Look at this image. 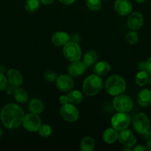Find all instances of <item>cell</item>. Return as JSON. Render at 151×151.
<instances>
[{
  "label": "cell",
  "mask_w": 151,
  "mask_h": 151,
  "mask_svg": "<svg viewBox=\"0 0 151 151\" xmlns=\"http://www.w3.org/2000/svg\"><path fill=\"white\" fill-rule=\"evenodd\" d=\"M25 116L23 110L19 105L8 103L1 109L0 112V119L1 123L8 129H16L22 125Z\"/></svg>",
  "instance_id": "obj_1"
},
{
  "label": "cell",
  "mask_w": 151,
  "mask_h": 151,
  "mask_svg": "<svg viewBox=\"0 0 151 151\" xmlns=\"http://www.w3.org/2000/svg\"><path fill=\"white\" fill-rule=\"evenodd\" d=\"M105 90L111 96H117L124 94L127 83L124 78L118 75H113L106 80L105 83Z\"/></svg>",
  "instance_id": "obj_2"
},
{
  "label": "cell",
  "mask_w": 151,
  "mask_h": 151,
  "mask_svg": "<svg viewBox=\"0 0 151 151\" xmlns=\"http://www.w3.org/2000/svg\"><path fill=\"white\" fill-rule=\"evenodd\" d=\"M104 86L102 78L96 74H93L84 79L83 82V92L87 96H95L102 91Z\"/></svg>",
  "instance_id": "obj_3"
},
{
  "label": "cell",
  "mask_w": 151,
  "mask_h": 151,
  "mask_svg": "<svg viewBox=\"0 0 151 151\" xmlns=\"http://www.w3.org/2000/svg\"><path fill=\"white\" fill-rule=\"evenodd\" d=\"M63 55L69 61H76L81 59V49L78 43L73 41H70L63 47Z\"/></svg>",
  "instance_id": "obj_4"
},
{
  "label": "cell",
  "mask_w": 151,
  "mask_h": 151,
  "mask_svg": "<svg viewBox=\"0 0 151 151\" xmlns=\"http://www.w3.org/2000/svg\"><path fill=\"white\" fill-rule=\"evenodd\" d=\"M113 106L114 109L118 112L127 113L133 109V101L130 96L121 94L119 95L115 96V98L113 101Z\"/></svg>",
  "instance_id": "obj_5"
},
{
  "label": "cell",
  "mask_w": 151,
  "mask_h": 151,
  "mask_svg": "<svg viewBox=\"0 0 151 151\" xmlns=\"http://www.w3.org/2000/svg\"><path fill=\"white\" fill-rule=\"evenodd\" d=\"M131 122L136 133L142 135L147 132L150 127V121L149 117L144 113H139L135 115Z\"/></svg>",
  "instance_id": "obj_6"
},
{
  "label": "cell",
  "mask_w": 151,
  "mask_h": 151,
  "mask_svg": "<svg viewBox=\"0 0 151 151\" xmlns=\"http://www.w3.org/2000/svg\"><path fill=\"white\" fill-rule=\"evenodd\" d=\"M130 115L125 112H118L111 118V125L118 132L126 129L131 123Z\"/></svg>",
  "instance_id": "obj_7"
},
{
  "label": "cell",
  "mask_w": 151,
  "mask_h": 151,
  "mask_svg": "<svg viewBox=\"0 0 151 151\" xmlns=\"http://www.w3.org/2000/svg\"><path fill=\"white\" fill-rule=\"evenodd\" d=\"M60 114L63 119L68 122H74L79 118V111L78 109L72 103H67L62 106Z\"/></svg>",
  "instance_id": "obj_8"
},
{
  "label": "cell",
  "mask_w": 151,
  "mask_h": 151,
  "mask_svg": "<svg viewBox=\"0 0 151 151\" xmlns=\"http://www.w3.org/2000/svg\"><path fill=\"white\" fill-rule=\"evenodd\" d=\"M41 125V119L38 114L30 113L25 114L22 121V126L26 131L29 132L38 131L40 125Z\"/></svg>",
  "instance_id": "obj_9"
},
{
  "label": "cell",
  "mask_w": 151,
  "mask_h": 151,
  "mask_svg": "<svg viewBox=\"0 0 151 151\" xmlns=\"http://www.w3.org/2000/svg\"><path fill=\"white\" fill-rule=\"evenodd\" d=\"M56 85L58 89L62 92H68L73 89L74 81L69 75H61L56 80Z\"/></svg>",
  "instance_id": "obj_10"
},
{
  "label": "cell",
  "mask_w": 151,
  "mask_h": 151,
  "mask_svg": "<svg viewBox=\"0 0 151 151\" xmlns=\"http://www.w3.org/2000/svg\"><path fill=\"white\" fill-rule=\"evenodd\" d=\"M118 142L125 147H132L136 144V137L134 133L130 129L122 130L118 133Z\"/></svg>",
  "instance_id": "obj_11"
},
{
  "label": "cell",
  "mask_w": 151,
  "mask_h": 151,
  "mask_svg": "<svg viewBox=\"0 0 151 151\" xmlns=\"http://www.w3.org/2000/svg\"><path fill=\"white\" fill-rule=\"evenodd\" d=\"M88 67L83 61H80V60L72 61L68 66V73L71 77L76 78L83 75Z\"/></svg>",
  "instance_id": "obj_12"
},
{
  "label": "cell",
  "mask_w": 151,
  "mask_h": 151,
  "mask_svg": "<svg viewBox=\"0 0 151 151\" xmlns=\"http://www.w3.org/2000/svg\"><path fill=\"white\" fill-rule=\"evenodd\" d=\"M144 24V16L139 12H133L129 15L127 25L131 30H139Z\"/></svg>",
  "instance_id": "obj_13"
},
{
  "label": "cell",
  "mask_w": 151,
  "mask_h": 151,
  "mask_svg": "<svg viewBox=\"0 0 151 151\" xmlns=\"http://www.w3.org/2000/svg\"><path fill=\"white\" fill-rule=\"evenodd\" d=\"M114 10L120 16H129L133 10V4L129 0H115Z\"/></svg>",
  "instance_id": "obj_14"
},
{
  "label": "cell",
  "mask_w": 151,
  "mask_h": 151,
  "mask_svg": "<svg viewBox=\"0 0 151 151\" xmlns=\"http://www.w3.org/2000/svg\"><path fill=\"white\" fill-rule=\"evenodd\" d=\"M7 78L8 83L14 88L20 87L23 84V76L19 70L10 69L7 72Z\"/></svg>",
  "instance_id": "obj_15"
},
{
  "label": "cell",
  "mask_w": 151,
  "mask_h": 151,
  "mask_svg": "<svg viewBox=\"0 0 151 151\" xmlns=\"http://www.w3.org/2000/svg\"><path fill=\"white\" fill-rule=\"evenodd\" d=\"M70 35L66 32L59 31L52 35L51 41L56 47H64L67 43L70 41Z\"/></svg>",
  "instance_id": "obj_16"
},
{
  "label": "cell",
  "mask_w": 151,
  "mask_h": 151,
  "mask_svg": "<svg viewBox=\"0 0 151 151\" xmlns=\"http://www.w3.org/2000/svg\"><path fill=\"white\" fill-rule=\"evenodd\" d=\"M138 104L141 107L146 108L151 105V90L144 88L141 90L137 96Z\"/></svg>",
  "instance_id": "obj_17"
},
{
  "label": "cell",
  "mask_w": 151,
  "mask_h": 151,
  "mask_svg": "<svg viewBox=\"0 0 151 151\" xmlns=\"http://www.w3.org/2000/svg\"><path fill=\"white\" fill-rule=\"evenodd\" d=\"M111 66L106 61H99L93 65V72L96 75L99 76H105L110 72Z\"/></svg>",
  "instance_id": "obj_18"
},
{
  "label": "cell",
  "mask_w": 151,
  "mask_h": 151,
  "mask_svg": "<svg viewBox=\"0 0 151 151\" xmlns=\"http://www.w3.org/2000/svg\"><path fill=\"white\" fill-rule=\"evenodd\" d=\"M118 131H116L115 128H108L104 131L102 139L104 142L107 144H113L118 140Z\"/></svg>",
  "instance_id": "obj_19"
},
{
  "label": "cell",
  "mask_w": 151,
  "mask_h": 151,
  "mask_svg": "<svg viewBox=\"0 0 151 151\" xmlns=\"http://www.w3.org/2000/svg\"><path fill=\"white\" fill-rule=\"evenodd\" d=\"M44 109V103L39 99H32L30 100L28 103V110L30 113L36 114H39L42 113Z\"/></svg>",
  "instance_id": "obj_20"
},
{
  "label": "cell",
  "mask_w": 151,
  "mask_h": 151,
  "mask_svg": "<svg viewBox=\"0 0 151 151\" xmlns=\"http://www.w3.org/2000/svg\"><path fill=\"white\" fill-rule=\"evenodd\" d=\"M79 148L81 151H92L95 148V140L91 137H84L80 142Z\"/></svg>",
  "instance_id": "obj_21"
},
{
  "label": "cell",
  "mask_w": 151,
  "mask_h": 151,
  "mask_svg": "<svg viewBox=\"0 0 151 151\" xmlns=\"http://www.w3.org/2000/svg\"><path fill=\"white\" fill-rule=\"evenodd\" d=\"M98 59L97 52L94 50H90L86 52L83 57L82 61L87 66V67L93 66L96 63Z\"/></svg>",
  "instance_id": "obj_22"
},
{
  "label": "cell",
  "mask_w": 151,
  "mask_h": 151,
  "mask_svg": "<svg viewBox=\"0 0 151 151\" xmlns=\"http://www.w3.org/2000/svg\"><path fill=\"white\" fill-rule=\"evenodd\" d=\"M70 103L78 104L83 100V94L78 90H70L67 94Z\"/></svg>",
  "instance_id": "obj_23"
},
{
  "label": "cell",
  "mask_w": 151,
  "mask_h": 151,
  "mask_svg": "<svg viewBox=\"0 0 151 151\" xmlns=\"http://www.w3.org/2000/svg\"><path fill=\"white\" fill-rule=\"evenodd\" d=\"M13 95H14L15 100L19 103H25L28 100V93L25 89L20 87L15 88Z\"/></svg>",
  "instance_id": "obj_24"
},
{
  "label": "cell",
  "mask_w": 151,
  "mask_h": 151,
  "mask_svg": "<svg viewBox=\"0 0 151 151\" xmlns=\"http://www.w3.org/2000/svg\"><path fill=\"white\" fill-rule=\"evenodd\" d=\"M150 75L146 71H139L136 75V83L139 86H144L149 83Z\"/></svg>",
  "instance_id": "obj_25"
},
{
  "label": "cell",
  "mask_w": 151,
  "mask_h": 151,
  "mask_svg": "<svg viewBox=\"0 0 151 151\" xmlns=\"http://www.w3.org/2000/svg\"><path fill=\"white\" fill-rule=\"evenodd\" d=\"M40 0H26L25 8L29 13H35L40 7Z\"/></svg>",
  "instance_id": "obj_26"
},
{
  "label": "cell",
  "mask_w": 151,
  "mask_h": 151,
  "mask_svg": "<svg viewBox=\"0 0 151 151\" xmlns=\"http://www.w3.org/2000/svg\"><path fill=\"white\" fill-rule=\"evenodd\" d=\"M87 8L92 11H98L102 8V0H85Z\"/></svg>",
  "instance_id": "obj_27"
},
{
  "label": "cell",
  "mask_w": 151,
  "mask_h": 151,
  "mask_svg": "<svg viewBox=\"0 0 151 151\" xmlns=\"http://www.w3.org/2000/svg\"><path fill=\"white\" fill-rule=\"evenodd\" d=\"M38 134L42 137H48L52 134V128L47 124H41L38 130Z\"/></svg>",
  "instance_id": "obj_28"
},
{
  "label": "cell",
  "mask_w": 151,
  "mask_h": 151,
  "mask_svg": "<svg viewBox=\"0 0 151 151\" xmlns=\"http://www.w3.org/2000/svg\"><path fill=\"white\" fill-rule=\"evenodd\" d=\"M125 39L128 44L133 45V44H137L138 41H139V35L136 31L132 30L126 34Z\"/></svg>",
  "instance_id": "obj_29"
},
{
  "label": "cell",
  "mask_w": 151,
  "mask_h": 151,
  "mask_svg": "<svg viewBox=\"0 0 151 151\" xmlns=\"http://www.w3.org/2000/svg\"><path fill=\"white\" fill-rule=\"evenodd\" d=\"M44 78L46 81L49 83H53L56 81L57 79V74L55 72L51 70H47L44 72Z\"/></svg>",
  "instance_id": "obj_30"
},
{
  "label": "cell",
  "mask_w": 151,
  "mask_h": 151,
  "mask_svg": "<svg viewBox=\"0 0 151 151\" xmlns=\"http://www.w3.org/2000/svg\"><path fill=\"white\" fill-rule=\"evenodd\" d=\"M8 86V81L7 78L4 74L0 73V91H4Z\"/></svg>",
  "instance_id": "obj_31"
},
{
  "label": "cell",
  "mask_w": 151,
  "mask_h": 151,
  "mask_svg": "<svg viewBox=\"0 0 151 151\" xmlns=\"http://www.w3.org/2000/svg\"><path fill=\"white\" fill-rule=\"evenodd\" d=\"M59 103H60V104L62 105V106L69 103V100H68V97H67V95L60 96V97H59Z\"/></svg>",
  "instance_id": "obj_32"
},
{
  "label": "cell",
  "mask_w": 151,
  "mask_h": 151,
  "mask_svg": "<svg viewBox=\"0 0 151 151\" xmlns=\"http://www.w3.org/2000/svg\"><path fill=\"white\" fill-rule=\"evenodd\" d=\"M146 72H147L150 75V76L151 75V57L148 59L146 61Z\"/></svg>",
  "instance_id": "obj_33"
},
{
  "label": "cell",
  "mask_w": 151,
  "mask_h": 151,
  "mask_svg": "<svg viewBox=\"0 0 151 151\" xmlns=\"http://www.w3.org/2000/svg\"><path fill=\"white\" fill-rule=\"evenodd\" d=\"M137 68L139 71H144L145 69H146V62L144 61L139 62V63L137 64Z\"/></svg>",
  "instance_id": "obj_34"
},
{
  "label": "cell",
  "mask_w": 151,
  "mask_h": 151,
  "mask_svg": "<svg viewBox=\"0 0 151 151\" xmlns=\"http://www.w3.org/2000/svg\"><path fill=\"white\" fill-rule=\"evenodd\" d=\"M133 150L134 151H145V150H147V148L146 146L142 145H139L136 146V147L133 148Z\"/></svg>",
  "instance_id": "obj_35"
},
{
  "label": "cell",
  "mask_w": 151,
  "mask_h": 151,
  "mask_svg": "<svg viewBox=\"0 0 151 151\" xmlns=\"http://www.w3.org/2000/svg\"><path fill=\"white\" fill-rule=\"evenodd\" d=\"M59 2H61L63 4H66V5H70L75 2L76 0H59Z\"/></svg>",
  "instance_id": "obj_36"
},
{
  "label": "cell",
  "mask_w": 151,
  "mask_h": 151,
  "mask_svg": "<svg viewBox=\"0 0 151 151\" xmlns=\"http://www.w3.org/2000/svg\"><path fill=\"white\" fill-rule=\"evenodd\" d=\"M71 39H72V41L78 43L80 41V35H78V33H73V35H72V38H71Z\"/></svg>",
  "instance_id": "obj_37"
},
{
  "label": "cell",
  "mask_w": 151,
  "mask_h": 151,
  "mask_svg": "<svg viewBox=\"0 0 151 151\" xmlns=\"http://www.w3.org/2000/svg\"><path fill=\"white\" fill-rule=\"evenodd\" d=\"M6 93H7V94H13V92H14V90H15V88L13 86H12L10 85V86H7V88H6Z\"/></svg>",
  "instance_id": "obj_38"
},
{
  "label": "cell",
  "mask_w": 151,
  "mask_h": 151,
  "mask_svg": "<svg viewBox=\"0 0 151 151\" xmlns=\"http://www.w3.org/2000/svg\"><path fill=\"white\" fill-rule=\"evenodd\" d=\"M143 137L146 140L150 139H151V131L149 129L147 131V132H145L144 134H143Z\"/></svg>",
  "instance_id": "obj_39"
},
{
  "label": "cell",
  "mask_w": 151,
  "mask_h": 151,
  "mask_svg": "<svg viewBox=\"0 0 151 151\" xmlns=\"http://www.w3.org/2000/svg\"><path fill=\"white\" fill-rule=\"evenodd\" d=\"M55 0H40L41 3L45 5H48V4H51L52 3L54 2Z\"/></svg>",
  "instance_id": "obj_40"
},
{
  "label": "cell",
  "mask_w": 151,
  "mask_h": 151,
  "mask_svg": "<svg viewBox=\"0 0 151 151\" xmlns=\"http://www.w3.org/2000/svg\"><path fill=\"white\" fill-rule=\"evenodd\" d=\"M147 150L151 151V139H150L147 140Z\"/></svg>",
  "instance_id": "obj_41"
},
{
  "label": "cell",
  "mask_w": 151,
  "mask_h": 151,
  "mask_svg": "<svg viewBox=\"0 0 151 151\" xmlns=\"http://www.w3.org/2000/svg\"><path fill=\"white\" fill-rule=\"evenodd\" d=\"M136 1L137 3H139V4H142L145 1V0H136Z\"/></svg>",
  "instance_id": "obj_42"
},
{
  "label": "cell",
  "mask_w": 151,
  "mask_h": 151,
  "mask_svg": "<svg viewBox=\"0 0 151 151\" xmlns=\"http://www.w3.org/2000/svg\"><path fill=\"white\" fill-rule=\"evenodd\" d=\"M2 135H3V131H2V129L1 128V127H0V139L1 138Z\"/></svg>",
  "instance_id": "obj_43"
},
{
  "label": "cell",
  "mask_w": 151,
  "mask_h": 151,
  "mask_svg": "<svg viewBox=\"0 0 151 151\" xmlns=\"http://www.w3.org/2000/svg\"><path fill=\"white\" fill-rule=\"evenodd\" d=\"M149 83H150V85H151V75H150V79H149Z\"/></svg>",
  "instance_id": "obj_44"
},
{
  "label": "cell",
  "mask_w": 151,
  "mask_h": 151,
  "mask_svg": "<svg viewBox=\"0 0 151 151\" xmlns=\"http://www.w3.org/2000/svg\"><path fill=\"white\" fill-rule=\"evenodd\" d=\"M103 1H107V0H103Z\"/></svg>",
  "instance_id": "obj_45"
}]
</instances>
